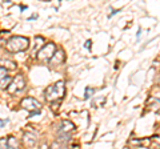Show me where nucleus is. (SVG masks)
Instances as JSON below:
<instances>
[{
	"label": "nucleus",
	"mask_w": 160,
	"mask_h": 149,
	"mask_svg": "<svg viewBox=\"0 0 160 149\" xmlns=\"http://www.w3.org/2000/svg\"><path fill=\"white\" fill-rule=\"evenodd\" d=\"M66 95V87H64V81H58L49 85L46 91H44V96H46V100L49 103H53V101H59L62 100Z\"/></svg>",
	"instance_id": "obj_1"
},
{
	"label": "nucleus",
	"mask_w": 160,
	"mask_h": 149,
	"mask_svg": "<svg viewBox=\"0 0 160 149\" xmlns=\"http://www.w3.org/2000/svg\"><path fill=\"white\" fill-rule=\"evenodd\" d=\"M28 47H29V40L24 36H12V37H9V40L6 44L7 51L13 52V53L27 51Z\"/></svg>",
	"instance_id": "obj_2"
},
{
	"label": "nucleus",
	"mask_w": 160,
	"mask_h": 149,
	"mask_svg": "<svg viewBox=\"0 0 160 149\" xmlns=\"http://www.w3.org/2000/svg\"><path fill=\"white\" fill-rule=\"evenodd\" d=\"M20 107L24 111H27L29 115H36V113H40V111H42V103H39L33 97H24L22 103H20Z\"/></svg>",
	"instance_id": "obj_3"
},
{
	"label": "nucleus",
	"mask_w": 160,
	"mask_h": 149,
	"mask_svg": "<svg viewBox=\"0 0 160 149\" xmlns=\"http://www.w3.org/2000/svg\"><path fill=\"white\" fill-rule=\"evenodd\" d=\"M26 79H24L23 74H18L16 77L12 79L11 84H9V87L7 88V91L11 93V95H15V93H19L22 92L24 88H26Z\"/></svg>",
	"instance_id": "obj_4"
},
{
	"label": "nucleus",
	"mask_w": 160,
	"mask_h": 149,
	"mask_svg": "<svg viewBox=\"0 0 160 149\" xmlns=\"http://www.w3.org/2000/svg\"><path fill=\"white\" fill-rule=\"evenodd\" d=\"M55 49H56L55 44H52V43L46 44V46L38 52V59L40 61H49L55 55Z\"/></svg>",
	"instance_id": "obj_5"
},
{
	"label": "nucleus",
	"mask_w": 160,
	"mask_h": 149,
	"mask_svg": "<svg viewBox=\"0 0 160 149\" xmlns=\"http://www.w3.org/2000/svg\"><path fill=\"white\" fill-rule=\"evenodd\" d=\"M12 79L7 74V68L6 67H0V88L2 89H6L9 87Z\"/></svg>",
	"instance_id": "obj_6"
},
{
	"label": "nucleus",
	"mask_w": 160,
	"mask_h": 149,
	"mask_svg": "<svg viewBox=\"0 0 160 149\" xmlns=\"http://www.w3.org/2000/svg\"><path fill=\"white\" fill-rule=\"evenodd\" d=\"M75 131L73 123L69 120H62L60 123V129H59V135H69V132Z\"/></svg>",
	"instance_id": "obj_7"
},
{
	"label": "nucleus",
	"mask_w": 160,
	"mask_h": 149,
	"mask_svg": "<svg viewBox=\"0 0 160 149\" xmlns=\"http://www.w3.org/2000/svg\"><path fill=\"white\" fill-rule=\"evenodd\" d=\"M64 60H66V56H64V52L62 49H59L58 52H55V55L52 56V59L49 60V65H60L63 64Z\"/></svg>",
	"instance_id": "obj_8"
},
{
	"label": "nucleus",
	"mask_w": 160,
	"mask_h": 149,
	"mask_svg": "<svg viewBox=\"0 0 160 149\" xmlns=\"http://www.w3.org/2000/svg\"><path fill=\"white\" fill-rule=\"evenodd\" d=\"M23 141L26 144V147H35L38 144V138L33 133L27 132V133H24V136H23Z\"/></svg>",
	"instance_id": "obj_9"
},
{
	"label": "nucleus",
	"mask_w": 160,
	"mask_h": 149,
	"mask_svg": "<svg viewBox=\"0 0 160 149\" xmlns=\"http://www.w3.org/2000/svg\"><path fill=\"white\" fill-rule=\"evenodd\" d=\"M147 109L152 112H159L160 111V99L158 97H151L147 103Z\"/></svg>",
	"instance_id": "obj_10"
},
{
	"label": "nucleus",
	"mask_w": 160,
	"mask_h": 149,
	"mask_svg": "<svg viewBox=\"0 0 160 149\" xmlns=\"http://www.w3.org/2000/svg\"><path fill=\"white\" fill-rule=\"evenodd\" d=\"M8 149H19V142L13 136L8 137Z\"/></svg>",
	"instance_id": "obj_11"
},
{
	"label": "nucleus",
	"mask_w": 160,
	"mask_h": 149,
	"mask_svg": "<svg viewBox=\"0 0 160 149\" xmlns=\"http://www.w3.org/2000/svg\"><path fill=\"white\" fill-rule=\"evenodd\" d=\"M106 103V97H100V99H95L92 101V107L95 108H99L100 105H103V104Z\"/></svg>",
	"instance_id": "obj_12"
},
{
	"label": "nucleus",
	"mask_w": 160,
	"mask_h": 149,
	"mask_svg": "<svg viewBox=\"0 0 160 149\" xmlns=\"http://www.w3.org/2000/svg\"><path fill=\"white\" fill-rule=\"evenodd\" d=\"M93 93H95V89L91 88V87H87L86 88V93H84V99H89L93 95Z\"/></svg>",
	"instance_id": "obj_13"
},
{
	"label": "nucleus",
	"mask_w": 160,
	"mask_h": 149,
	"mask_svg": "<svg viewBox=\"0 0 160 149\" xmlns=\"http://www.w3.org/2000/svg\"><path fill=\"white\" fill-rule=\"evenodd\" d=\"M0 149H8V138H0Z\"/></svg>",
	"instance_id": "obj_14"
},
{
	"label": "nucleus",
	"mask_w": 160,
	"mask_h": 149,
	"mask_svg": "<svg viewBox=\"0 0 160 149\" xmlns=\"http://www.w3.org/2000/svg\"><path fill=\"white\" fill-rule=\"evenodd\" d=\"M91 44H92L91 41H89V40H87V41H86V48H89V47H91Z\"/></svg>",
	"instance_id": "obj_15"
},
{
	"label": "nucleus",
	"mask_w": 160,
	"mask_h": 149,
	"mask_svg": "<svg viewBox=\"0 0 160 149\" xmlns=\"http://www.w3.org/2000/svg\"><path fill=\"white\" fill-rule=\"evenodd\" d=\"M158 142H159V145H160V137L158 138Z\"/></svg>",
	"instance_id": "obj_16"
}]
</instances>
